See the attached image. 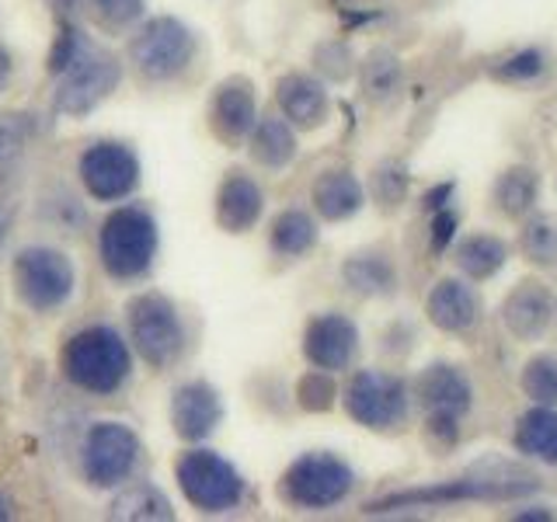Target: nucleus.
I'll return each instance as SVG.
<instances>
[{
    "label": "nucleus",
    "mask_w": 557,
    "mask_h": 522,
    "mask_svg": "<svg viewBox=\"0 0 557 522\" xmlns=\"http://www.w3.org/2000/svg\"><path fill=\"white\" fill-rule=\"evenodd\" d=\"M63 376L74 387L109 397L133 373V352L112 324H87L63 345Z\"/></svg>",
    "instance_id": "f257e3e1"
},
{
    "label": "nucleus",
    "mask_w": 557,
    "mask_h": 522,
    "mask_svg": "<svg viewBox=\"0 0 557 522\" xmlns=\"http://www.w3.org/2000/svg\"><path fill=\"white\" fill-rule=\"evenodd\" d=\"M14 296L35 313H52L70 303L77 289V269L60 248L49 244H28L14 254L11 265Z\"/></svg>",
    "instance_id": "7ed1b4c3"
},
{
    "label": "nucleus",
    "mask_w": 557,
    "mask_h": 522,
    "mask_svg": "<svg viewBox=\"0 0 557 522\" xmlns=\"http://www.w3.org/2000/svg\"><path fill=\"white\" fill-rule=\"evenodd\" d=\"M453 231H457V216H453V213H440V216H435V223H432V251L435 254H440L446 244H449Z\"/></svg>",
    "instance_id": "e433bc0d"
},
{
    "label": "nucleus",
    "mask_w": 557,
    "mask_h": 522,
    "mask_svg": "<svg viewBox=\"0 0 557 522\" xmlns=\"http://www.w3.org/2000/svg\"><path fill=\"white\" fill-rule=\"evenodd\" d=\"M129 321V345L136 356L153 370H164L185 348V324L164 293H139L126 307Z\"/></svg>",
    "instance_id": "20e7f679"
},
{
    "label": "nucleus",
    "mask_w": 557,
    "mask_h": 522,
    "mask_svg": "<svg viewBox=\"0 0 557 522\" xmlns=\"http://www.w3.org/2000/svg\"><path fill=\"white\" fill-rule=\"evenodd\" d=\"M373 188H376V199L383 206H397L408 191V174L400 167H380L376 178H373Z\"/></svg>",
    "instance_id": "c9c22d12"
},
{
    "label": "nucleus",
    "mask_w": 557,
    "mask_h": 522,
    "mask_svg": "<svg viewBox=\"0 0 557 522\" xmlns=\"http://www.w3.org/2000/svg\"><path fill=\"white\" fill-rule=\"evenodd\" d=\"M11 74H14V60H11V52H8L4 46H0V95L8 91Z\"/></svg>",
    "instance_id": "4c0bfd02"
},
{
    "label": "nucleus",
    "mask_w": 557,
    "mask_h": 522,
    "mask_svg": "<svg viewBox=\"0 0 557 522\" xmlns=\"http://www.w3.org/2000/svg\"><path fill=\"white\" fill-rule=\"evenodd\" d=\"M261 206H265V196H261L258 182L244 171H231L216 188V223L226 234H244L261 220Z\"/></svg>",
    "instance_id": "f3484780"
},
{
    "label": "nucleus",
    "mask_w": 557,
    "mask_h": 522,
    "mask_svg": "<svg viewBox=\"0 0 557 522\" xmlns=\"http://www.w3.org/2000/svg\"><path fill=\"white\" fill-rule=\"evenodd\" d=\"M359 348V331L345 313H318L304 331V356L313 370L338 373L348 370Z\"/></svg>",
    "instance_id": "ddd939ff"
},
{
    "label": "nucleus",
    "mask_w": 557,
    "mask_h": 522,
    "mask_svg": "<svg viewBox=\"0 0 557 522\" xmlns=\"http://www.w3.org/2000/svg\"><path fill=\"white\" fill-rule=\"evenodd\" d=\"M112 519H174V509H171V501L164 498L161 487H153L147 481H136L129 484L126 492H122L115 501H112Z\"/></svg>",
    "instance_id": "393cba45"
},
{
    "label": "nucleus",
    "mask_w": 557,
    "mask_h": 522,
    "mask_svg": "<svg viewBox=\"0 0 557 522\" xmlns=\"http://www.w3.org/2000/svg\"><path fill=\"white\" fill-rule=\"evenodd\" d=\"M362 91L373 101H391L400 91V63L394 52L376 49L370 60L362 63Z\"/></svg>",
    "instance_id": "cd10ccee"
},
{
    "label": "nucleus",
    "mask_w": 557,
    "mask_h": 522,
    "mask_svg": "<svg viewBox=\"0 0 557 522\" xmlns=\"http://www.w3.org/2000/svg\"><path fill=\"white\" fill-rule=\"evenodd\" d=\"M139 435L122 422H98L81 443V474L95 487H119L133 477L139 463Z\"/></svg>",
    "instance_id": "6e6552de"
},
{
    "label": "nucleus",
    "mask_w": 557,
    "mask_h": 522,
    "mask_svg": "<svg viewBox=\"0 0 557 522\" xmlns=\"http://www.w3.org/2000/svg\"><path fill=\"white\" fill-rule=\"evenodd\" d=\"M429 321L443 331H467L474 327L478 318H481V300L478 293L463 286L460 278H443V283H435V289L429 293Z\"/></svg>",
    "instance_id": "a211bd4d"
},
{
    "label": "nucleus",
    "mask_w": 557,
    "mask_h": 522,
    "mask_svg": "<svg viewBox=\"0 0 557 522\" xmlns=\"http://www.w3.org/2000/svg\"><path fill=\"white\" fill-rule=\"evenodd\" d=\"M356 474L345 460L331 457V452H307V457L293 460L283 474V498L296 509H331V505L345 501L352 492Z\"/></svg>",
    "instance_id": "1a4fd4ad"
},
{
    "label": "nucleus",
    "mask_w": 557,
    "mask_h": 522,
    "mask_svg": "<svg viewBox=\"0 0 557 522\" xmlns=\"http://www.w3.org/2000/svg\"><path fill=\"white\" fill-rule=\"evenodd\" d=\"M536 199V174L530 167H509L495 182V206L509 216L530 213V206Z\"/></svg>",
    "instance_id": "bb28decb"
},
{
    "label": "nucleus",
    "mask_w": 557,
    "mask_h": 522,
    "mask_svg": "<svg viewBox=\"0 0 557 522\" xmlns=\"http://www.w3.org/2000/svg\"><path fill=\"white\" fill-rule=\"evenodd\" d=\"M505 244L492 234H474L467 237L457 248V265L470 275V278H487L495 275L505 265Z\"/></svg>",
    "instance_id": "a878e982"
},
{
    "label": "nucleus",
    "mask_w": 557,
    "mask_h": 522,
    "mask_svg": "<svg viewBox=\"0 0 557 522\" xmlns=\"http://www.w3.org/2000/svg\"><path fill=\"white\" fill-rule=\"evenodd\" d=\"M313 206L324 220H348L362 209V185L352 171H324L313 182Z\"/></svg>",
    "instance_id": "aec40b11"
},
{
    "label": "nucleus",
    "mask_w": 557,
    "mask_h": 522,
    "mask_svg": "<svg viewBox=\"0 0 557 522\" xmlns=\"http://www.w3.org/2000/svg\"><path fill=\"white\" fill-rule=\"evenodd\" d=\"M191 57H196V35H191L185 22L171 14L150 17L129 39V63L136 66L139 77H147L153 84L182 77Z\"/></svg>",
    "instance_id": "39448f33"
},
{
    "label": "nucleus",
    "mask_w": 557,
    "mask_h": 522,
    "mask_svg": "<svg viewBox=\"0 0 557 522\" xmlns=\"http://www.w3.org/2000/svg\"><path fill=\"white\" fill-rule=\"evenodd\" d=\"M554 300L540 283H519L502 307V321L516 338H536L550 324Z\"/></svg>",
    "instance_id": "6ab92c4d"
},
{
    "label": "nucleus",
    "mask_w": 557,
    "mask_h": 522,
    "mask_svg": "<svg viewBox=\"0 0 557 522\" xmlns=\"http://www.w3.org/2000/svg\"><path fill=\"white\" fill-rule=\"evenodd\" d=\"M296 400H300L307 411H327L335 405V380L324 370H310L300 380V387H296Z\"/></svg>",
    "instance_id": "473e14b6"
},
{
    "label": "nucleus",
    "mask_w": 557,
    "mask_h": 522,
    "mask_svg": "<svg viewBox=\"0 0 557 522\" xmlns=\"http://www.w3.org/2000/svg\"><path fill=\"white\" fill-rule=\"evenodd\" d=\"M540 70H544V52L527 49V52H519V57L505 60L495 70V77H502V80H527V77H536Z\"/></svg>",
    "instance_id": "f704fd0d"
},
{
    "label": "nucleus",
    "mask_w": 557,
    "mask_h": 522,
    "mask_svg": "<svg viewBox=\"0 0 557 522\" xmlns=\"http://www.w3.org/2000/svg\"><path fill=\"white\" fill-rule=\"evenodd\" d=\"M418 405L425 411V422L435 435L443 439H457V425L460 418L470 411V400L474 390L463 373H457L453 365H429V370L418 376Z\"/></svg>",
    "instance_id": "f8f14e48"
},
{
    "label": "nucleus",
    "mask_w": 557,
    "mask_h": 522,
    "mask_svg": "<svg viewBox=\"0 0 557 522\" xmlns=\"http://www.w3.org/2000/svg\"><path fill=\"white\" fill-rule=\"evenodd\" d=\"M519 248L536 265H557V220L554 216H533L522 226Z\"/></svg>",
    "instance_id": "c85d7f7f"
},
{
    "label": "nucleus",
    "mask_w": 557,
    "mask_h": 522,
    "mask_svg": "<svg viewBox=\"0 0 557 522\" xmlns=\"http://www.w3.org/2000/svg\"><path fill=\"white\" fill-rule=\"evenodd\" d=\"M269 244L278 258H300L318 244V223L307 209H283L269 226Z\"/></svg>",
    "instance_id": "4be33fe9"
},
{
    "label": "nucleus",
    "mask_w": 557,
    "mask_h": 522,
    "mask_svg": "<svg viewBox=\"0 0 557 522\" xmlns=\"http://www.w3.org/2000/svg\"><path fill=\"white\" fill-rule=\"evenodd\" d=\"M223 422V400L216 387H209L206 380L182 383L171 397V425L185 443L209 439Z\"/></svg>",
    "instance_id": "2eb2a0df"
},
{
    "label": "nucleus",
    "mask_w": 557,
    "mask_h": 522,
    "mask_svg": "<svg viewBox=\"0 0 557 522\" xmlns=\"http://www.w3.org/2000/svg\"><path fill=\"white\" fill-rule=\"evenodd\" d=\"M182 495L199 512H231L244 501V477L231 460L213 449H188L174 463Z\"/></svg>",
    "instance_id": "423d86ee"
},
{
    "label": "nucleus",
    "mask_w": 557,
    "mask_h": 522,
    "mask_svg": "<svg viewBox=\"0 0 557 522\" xmlns=\"http://www.w3.org/2000/svg\"><path fill=\"white\" fill-rule=\"evenodd\" d=\"M0 519H11V501L0 495Z\"/></svg>",
    "instance_id": "58836bf2"
},
{
    "label": "nucleus",
    "mask_w": 557,
    "mask_h": 522,
    "mask_svg": "<svg viewBox=\"0 0 557 522\" xmlns=\"http://www.w3.org/2000/svg\"><path fill=\"white\" fill-rule=\"evenodd\" d=\"M25 144H28V119L14 112H0V182L11 178Z\"/></svg>",
    "instance_id": "2f4dec72"
},
{
    "label": "nucleus",
    "mask_w": 557,
    "mask_h": 522,
    "mask_svg": "<svg viewBox=\"0 0 557 522\" xmlns=\"http://www.w3.org/2000/svg\"><path fill=\"white\" fill-rule=\"evenodd\" d=\"M258 122V104H255V87L248 77H231L223 80L213 101H209V129L226 147H237L240 139H248Z\"/></svg>",
    "instance_id": "4468645a"
},
{
    "label": "nucleus",
    "mask_w": 557,
    "mask_h": 522,
    "mask_svg": "<svg viewBox=\"0 0 557 522\" xmlns=\"http://www.w3.org/2000/svg\"><path fill=\"white\" fill-rule=\"evenodd\" d=\"M522 390L533 397L536 405H557V356H536L522 370Z\"/></svg>",
    "instance_id": "7c9ffc66"
},
{
    "label": "nucleus",
    "mask_w": 557,
    "mask_h": 522,
    "mask_svg": "<svg viewBox=\"0 0 557 522\" xmlns=\"http://www.w3.org/2000/svg\"><path fill=\"white\" fill-rule=\"evenodd\" d=\"M275 101L293 129H318L327 119V87L310 74H286L275 84Z\"/></svg>",
    "instance_id": "dca6fc26"
},
{
    "label": "nucleus",
    "mask_w": 557,
    "mask_h": 522,
    "mask_svg": "<svg viewBox=\"0 0 557 522\" xmlns=\"http://www.w3.org/2000/svg\"><path fill=\"white\" fill-rule=\"evenodd\" d=\"M91 4V17L112 35H126L139 17H144L147 0H87Z\"/></svg>",
    "instance_id": "c756f323"
},
{
    "label": "nucleus",
    "mask_w": 557,
    "mask_h": 522,
    "mask_svg": "<svg viewBox=\"0 0 557 522\" xmlns=\"http://www.w3.org/2000/svg\"><path fill=\"white\" fill-rule=\"evenodd\" d=\"M345 411L366 428H397L408 418V387L400 376L362 370L345 387Z\"/></svg>",
    "instance_id": "9b49d317"
},
{
    "label": "nucleus",
    "mask_w": 557,
    "mask_h": 522,
    "mask_svg": "<svg viewBox=\"0 0 557 522\" xmlns=\"http://www.w3.org/2000/svg\"><path fill=\"white\" fill-rule=\"evenodd\" d=\"M119 80H122V63L112 57V52L87 46L81 57L60 74V87H57V98H52V109H57L60 115L81 119L87 112H95L98 104L115 91Z\"/></svg>",
    "instance_id": "0eeeda50"
},
{
    "label": "nucleus",
    "mask_w": 557,
    "mask_h": 522,
    "mask_svg": "<svg viewBox=\"0 0 557 522\" xmlns=\"http://www.w3.org/2000/svg\"><path fill=\"white\" fill-rule=\"evenodd\" d=\"M101 265L119 283L144 278L157 254V220L144 206H119L98 231Z\"/></svg>",
    "instance_id": "f03ea898"
},
{
    "label": "nucleus",
    "mask_w": 557,
    "mask_h": 522,
    "mask_svg": "<svg viewBox=\"0 0 557 522\" xmlns=\"http://www.w3.org/2000/svg\"><path fill=\"white\" fill-rule=\"evenodd\" d=\"M342 278L359 296H387L397 286V272L383 254H352L342 265Z\"/></svg>",
    "instance_id": "5701e85b"
},
{
    "label": "nucleus",
    "mask_w": 557,
    "mask_h": 522,
    "mask_svg": "<svg viewBox=\"0 0 557 522\" xmlns=\"http://www.w3.org/2000/svg\"><path fill=\"white\" fill-rule=\"evenodd\" d=\"M81 185L98 202H122L139 188V161L129 144L119 139H98L77 161Z\"/></svg>",
    "instance_id": "9d476101"
},
{
    "label": "nucleus",
    "mask_w": 557,
    "mask_h": 522,
    "mask_svg": "<svg viewBox=\"0 0 557 522\" xmlns=\"http://www.w3.org/2000/svg\"><path fill=\"white\" fill-rule=\"evenodd\" d=\"M251 157L269 171H283L296 157V133L283 115H265L251 129Z\"/></svg>",
    "instance_id": "412c9836"
},
{
    "label": "nucleus",
    "mask_w": 557,
    "mask_h": 522,
    "mask_svg": "<svg viewBox=\"0 0 557 522\" xmlns=\"http://www.w3.org/2000/svg\"><path fill=\"white\" fill-rule=\"evenodd\" d=\"M87 49V39H84V32L74 25V22H60V35H57V46H52L49 52V70L52 74H63V70L74 63L81 52Z\"/></svg>",
    "instance_id": "72a5a7b5"
},
{
    "label": "nucleus",
    "mask_w": 557,
    "mask_h": 522,
    "mask_svg": "<svg viewBox=\"0 0 557 522\" xmlns=\"http://www.w3.org/2000/svg\"><path fill=\"white\" fill-rule=\"evenodd\" d=\"M516 446L533 460L557 463V411L554 408H533L522 414L519 432H516Z\"/></svg>",
    "instance_id": "b1692460"
}]
</instances>
